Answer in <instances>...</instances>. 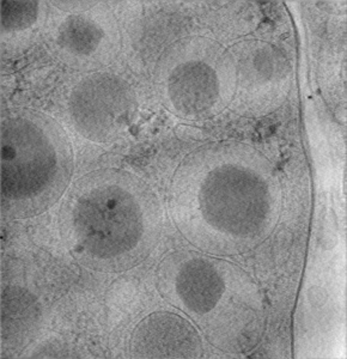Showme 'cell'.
Segmentation results:
<instances>
[{
  "instance_id": "6da1fadb",
  "label": "cell",
  "mask_w": 347,
  "mask_h": 359,
  "mask_svg": "<svg viewBox=\"0 0 347 359\" xmlns=\"http://www.w3.org/2000/svg\"><path fill=\"white\" fill-rule=\"evenodd\" d=\"M169 206L191 245L210 255L233 257L272 233L282 187L277 169L260 150L238 142L210 143L176 169Z\"/></svg>"
},
{
  "instance_id": "7a4b0ae2",
  "label": "cell",
  "mask_w": 347,
  "mask_h": 359,
  "mask_svg": "<svg viewBox=\"0 0 347 359\" xmlns=\"http://www.w3.org/2000/svg\"><path fill=\"white\" fill-rule=\"evenodd\" d=\"M57 224L76 262L120 273L151 254L162 231V210L143 179L123 169H102L69 186Z\"/></svg>"
},
{
  "instance_id": "3957f363",
  "label": "cell",
  "mask_w": 347,
  "mask_h": 359,
  "mask_svg": "<svg viewBox=\"0 0 347 359\" xmlns=\"http://www.w3.org/2000/svg\"><path fill=\"white\" fill-rule=\"evenodd\" d=\"M74 172V147L55 118L33 109L1 118V208L13 219L34 218L65 196Z\"/></svg>"
},
{
  "instance_id": "277c9868",
  "label": "cell",
  "mask_w": 347,
  "mask_h": 359,
  "mask_svg": "<svg viewBox=\"0 0 347 359\" xmlns=\"http://www.w3.org/2000/svg\"><path fill=\"white\" fill-rule=\"evenodd\" d=\"M158 285L212 343L233 351L248 341L259 301L250 278L237 266L203 254H172L161 264Z\"/></svg>"
},
{
  "instance_id": "5b68a950",
  "label": "cell",
  "mask_w": 347,
  "mask_h": 359,
  "mask_svg": "<svg viewBox=\"0 0 347 359\" xmlns=\"http://www.w3.org/2000/svg\"><path fill=\"white\" fill-rule=\"evenodd\" d=\"M156 86L164 106L186 120L221 114L236 94V66L230 49L206 36L174 42L156 67Z\"/></svg>"
},
{
  "instance_id": "8992f818",
  "label": "cell",
  "mask_w": 347,
  "mask_h": 359,
  "mask_svg": "<svg viewBox=\"0 0 347 359\" xmlns=\"http://www.w3.org/2000/svg\"><path fill=\"white\" fill-rule=\"evenodd\" d=\"M46 42L53 57L71 69L94 72L118 57L121 35L114 15L97 1H50Z\"/></svg>"
},
{
  "instance_id": "52a82bcc",
  "label": "cell",
  "mask_w": 347,
  "mask_h": 359,
  "mask_svg": "<svg viewBox=\"0 0 347 359\" xmlns=\"http://www.w3.org/2000/svg\"><path fill=\"white\" fill-rule=\"evenodd\" d=\"M135 103V93L123 78L94 72L83 78L69 95V120L84 138L107 143L131 125Z\"/></svg>"
},
{
  "instance_id": "ba28073f",
  "label": "cell",
  "mask_w": 347,
  "mask_h": 359,
  "mask_svg": "<svg viewBox=\"0 0 347 359\" xmlns=\"http://www.w3.org/2000/svg\"><path fill=\"white\" fill-rule=\"evenodd\" d=\"M230 52L236 66L233 103L250 114L267 113L280 104L290 78V64L282 49L253 39L237 43Z\"/></svg>"
},
{
  "instance_id": "9c48e42d",
  "label": "cell",
  "mask_w": 347,
  "mask_h": 359,
  "mask_svg": "<svg viewBox=\"0 0 347 359\" xmlns=\"http://www.w3.org/2000/svg\"><path fill=\"white\" fill-rule=\"evenodd\" d=\"M131 351L138 358H199L203 344L187 318L174 311H158L137 325Z\"/></svg>"
},
{
  "instance_id": "30bf717a",
  "label": "cell",
  "mask_w": 347,
  "mask_h": 359,
  "mask_svg": "<svg viewBox=\"0 0 347 359\" xmlns=\"http://www.w3.org/2000/svg\"><path fill=\"white\" fill-rule=\"evenodd\" d=\"M49 3L1 1V54L20 57L36 42L48 21Z\"/></svg>"
}]
</instances>
